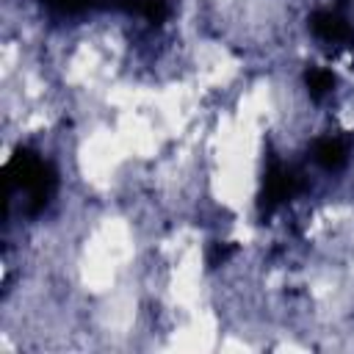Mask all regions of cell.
Instances as JSON below:
<instances>
[{"label":"cell","instance_id":"obj_3","mask_svg":"<svg viewBox=\"0 0 354 354\" xmlns=\"http://www.w3.org/2000/svg\"><path fill=\"white\" fill-rule=\"evenodd\" d=\"M304 83H307V91H310V97H313V100H321L324 94H329V91H332V86H335V77H332V72H329V69H321V66H310V69L304 72Z\"/></svg>","mask_w":354,"mask_h":354},{"label":"cell","instance_id":"obj_1","mask_svg":"<svg viewBox=\"0 0 354 354\" xmlns=\"http://www.w3.org/2000/svg\"><path fill=\"white\" fill-rule=\"evenodd\" d=\"M310 28L326 44H340V47L354 44V28L351 22H346L340 11H315L310 17Z\"/></svg>","mask_w":354,"mask_h":354},{"label":"cell","instance_id":"obj_4","mask_svg":"<svg viewBox=\"0 0 354 354\" xmlns=\"http://www.w3.org/2000/svg\"><path fill=\"white\" fill-rule=\"evenodd\" d=\"M53 8H58V11H83V8H88V6H97L100 0H47Z\"/></svg>","mask_w":354,"mask_h":354},{"label":"cell","instance_id":"obj_2","mask_svg":"<svg viewBox=\"0 0 354 354\" xmlns=\"http://www.w3.org/2000/svg\"><path fill=\"white\" fill-rule=\"evenodd\" d=\"M315 160L324 169H340L346 163V144L340 138H321L315 144Z\"/></svg>","mask_w":354,"mask_h":354}]
</instances>
